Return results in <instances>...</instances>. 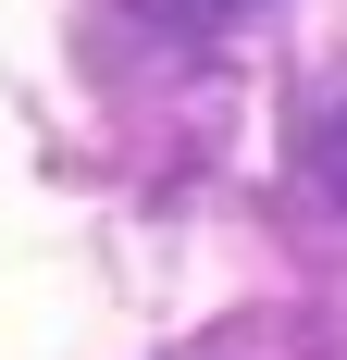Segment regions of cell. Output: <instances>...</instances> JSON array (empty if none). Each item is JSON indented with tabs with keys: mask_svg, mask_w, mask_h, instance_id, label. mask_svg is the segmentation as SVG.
<instances>
[{
	"mask_svg": "<svg viewBox=\"0 0 347 360\" xmlns=\"http://www.w3.org/2000/svg\"><path fill=\"white\" fill-rule=\"evenodd\" d=\"M310 174H322V199H335V212H347V100L322 112V137H310Z\"/></svg>",
	"mask_w": 347,
	"mask_h": 360,
	"instance_id": "1",
	"label": "cell"
}]
</instances>
